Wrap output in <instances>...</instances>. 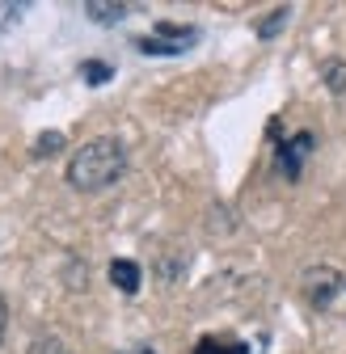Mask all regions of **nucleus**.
Returning a JSON list of instances; mask_svg holds the SVG:
<instances>
[{"mask_svg": "<svg viewBox=\"0 0 346 354\" xmlns=\"http://www.w3.org/2000/svg\"><path fill=\"white\" fill-rule=\"evenodd\" d=\"M127 169V148L122 140L114 136H98L89 144H80L68 160V186L80 190V194H98V190H110Z\"/></svg>", "mask_w": 346, "mask_h": 354, "instance_id": "obj_1", "label": "nucleus"}, {"mask_svg": "<svg viewBox=\"0 0 346 354\" xmlns=\"http://www.w3.org/2000/svg\"><path fill=\"white\" fill-rule=\"evenodd\" d=\"M194 38H199V30H194V26L156 21V26H152V38H136V47H140L144 55H182Z\"/></svg>", "mask_w": 346, "mask_h": 354, "instance_id": "obj_2", "label": "nucleus"}, {"mask_svg": "<svg viewBox=\"0 0 346 354\" xmlns=\"http://www.w3.org/2000/svg\"><path fill=\"white\" fill-rule=\"evenodd\" d=\"M342 287L346 283H342V274L334 270V266H313V270L304 274V295H309L313 308H329Z\"/></svg>", "mask_w": 346, "mask_h": 354, "instance_id": "obj_3", "label": "nucleus"}, {"mask_svg": "<svg viewBox=\"0 0 346 354\" xmlns=\"http://www.w3.org/2000/svg\"><path fill=\"white\" fill-rule=\"evenodd\" d=\"M309 152H313V136H309V131H300V136H291V140L279 144V160H275V169L287 177V182H295L300 169H304V156H309Z\"/></svg>", "mask_w": 346, "mask_h": 354, "instance_id": "obj_4", "label": "nucleus"}, {"mask_svg": "<svg viewBox=\"0 0 346 354\" xmlns=\"http://www.w3.org/2000/svg\"><path fill=\"white\" fill-rule=\"evenodd\" d=\"M110 283H114L122 295H136V291H140V266L127 261V257H114V261H110Z\"/></svg>", "mask_w": 346, "mask_h": 354, "instance_id": "obj_5", "label": "nucleus"}, {"mask_svg": "<svg viewBox=\"0 0 346 354\" xmlns=\"http://www.w3.org/2000/svg\"><path fill=\"white\" fill-rule=\"evenodd\" d=\"M84 13H89L98 26H114L118 17H127V5H102V0H89V5H84Z\"/></svg>", "mask_w": 346, "mask_h": 354, "instance_id": "obj_6", "label": "nucleus"}, {"mask_svg": "<svg viewBox=\"0 0 346 354\" xmlns=\"http://www.w3.org/2000/svg\"><path fill=\"white\" fill-rule=\"evenodd\" d=\"M194 354H249V346H241V342H215V337H203V342L194 346Z\"/></svg>", "mask_w": 346, "mask_h": 354, "instance_id": "obj_7", "label": "nucleus"}, {"mask_svg": "<svg viewBox=\"0 0 346 354\" xmlns=\"http://www.w3.org/2000/svg\"><path fill=\"white\" fill-rule=\"evenodd\" d=\"M80 76L89 80V84H106V80L114 76V68H110V64H102V59H84V64H80Z\"/></svg>", "mask_w": 346, "mask_h": 354, "instance_id": "obj_8", "label": "nucleus"}, {"mask_svg": "<svg viewBox=\"0 0 346 354\" xmlns=\"http://www.w3.org/2000/svg\"><path fill=\"white\" fill-rule=\"evenodd\" d=\"M64 148V136L60 131H42V136L34 140V156H55Z\"/></svg>", "mask_w": 346, "mask_h": 354, "instance_id": "obj_9", "label": "nucleus"}, {"mask_svg": "<svg viewBox=\"0 0 346 354\" xmlns=\"http://www.w3.org/2000/svg\"><path fill=\"white\" fill-rule=\"evenodd\" d=\"M287 17H291V9H275V13H271L262 26H257V38H275V34L287 26Z\"/></svg>", "mask_w": 346, "mask_h": 354, "instance_id": "obj_10", "label": "nucleus"}, {"mask_svg": "<svg viewBox=\"0 0 346 354\" xmlns=\"http://www.w3.org/2000/svg\"><path fill=\"white\" fill-rule=\"evenodd\" d=\"M325 76H329V88H334V93H342V88H346V64H329Z\"/></svg>", "mask_w": 346, "mask_h": 354, "instance_id": "obj_11", "label": "nucleus"}, {"mask_svg": "<svg viewBox=\"0 0 346 354\" xmlns=\"http://www.w3.org/2000/svg\"><path fill=\"white\" fill-rule=\"evenodd\" d=\"M30 354H64V346L55 342V337H47V342H34V350Z\"/></svg>", "mask_w": 346, "mask_h": 354, "instance_id": "obj_12", "label": "nucleus"}, {"mask_svg": "<svg viewBox=\"0 0 346 354\" xmlns=\"http://www.w3.org/2000/svg\"><path fill=\"white\" fill-rule=\"evenodd\" d=\"M5 329H9V304L0 299V346H5Z\"/></svg>", "mask_w": 346, "mask_h": 354, "instance_id": "obj_13", "label": "nucleus"}, {"mask_svg": "<svg viewBox=\"0 0 346 354\" xmlns=\"http://www.w3.org/2000/svg\"><path fill=\"white\" fill-rule=\"evenodd\" d=\"M122 354H156L152 346H136V350H122Z\"/></svg>", "mask_w": 346, "mask_h": 354, "instance_id": "obj_14", "label": "nucleus"}]
</instances>
